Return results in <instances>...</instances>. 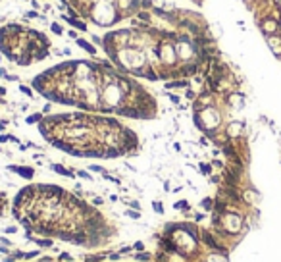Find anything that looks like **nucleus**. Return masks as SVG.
I'll use <instances>...</instances> for the list:
<instances>
[{"label":"nucleus","instance_id":"nucleus-1","mask_svg":"<svg viewBox=\"0 0 281 262\" xmlns=\"http://www.w3.org/2000/svg\"><path fill=\"white\" fill-rule=\"evenodd\" d=\"M223 227L227 229V233H237L243 227V218L237 214H225L223 216Z\"/></svg>","mask_w":281,"mask_h":262},{"label":"nucleus","instance_id":"nucleus-2","mask_svg":"<svg viewBox=\"0 0 281 262\" xmlns=\"http://www.w3.org/2000/svg\"><path fill=\"white\" fill-rule=\"evenodd\" d=\"M200 170H202V174H210V166L208 164H200Z\"/></svg>","mask_w":281,"mask_h":262},{"label":"nucleus","instance_id":"nucleus-3","mask_svg":"<svg viewBox=\"0 0 281 262\" xmlns=\"http://www.w3.org/2000/svg\"><path fill=\"white\" fill-rule=\"evenodd\" d=\"M202 206H204V208H212V200H210V199L202 200Z\"/></svg>","mask_w":281,"mask_h":262}]
</instances>
